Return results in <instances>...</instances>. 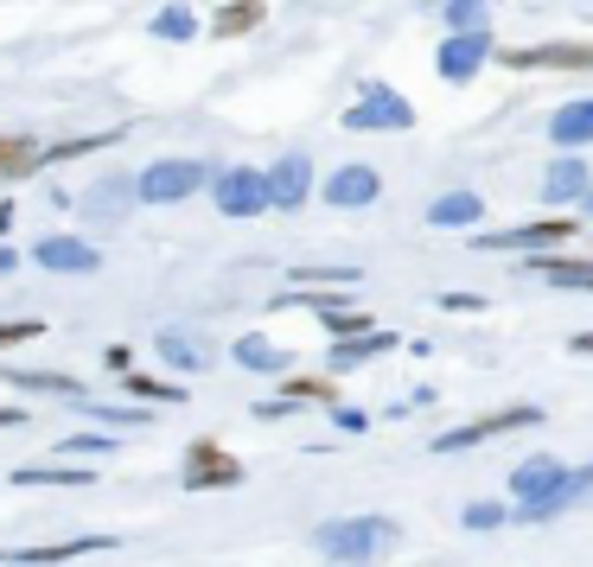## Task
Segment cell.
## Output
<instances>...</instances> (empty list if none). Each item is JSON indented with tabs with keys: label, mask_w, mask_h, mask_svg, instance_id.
I'll return each instance as SVG.
<instances>
[{
	"label": "cell",
	"mask_w": 593,
	"mask_h": 567,
	"mask_svg": "<svg viewBox=\"0 0 593 567\" xmlns=\"http://www.w3.org/2000/svg\"><path fill=\"white\" fill-rule=\"evenodd\" d=\"M13 230V205H7V198H0V236Z\"/></svg>",
	"instance_id": "7bdbcfd3"
},
{
	"label": "cell",
	"mask_w": 593,
	"mask_h": 567,
	"mask_svg": "<svg viewBox=\"0 0 593 567\" xmlns=\"http://www.w3.org/2000/svg\"><path fill=\"white\" fill-rule=\"evenodd\" d=\"M0 383L32 389V395H64V402H83L78 377H58V370H0Z\"/></svg>",
	"instance_id": "603a6c76"
},
{
	"label": "cell",
	"mask_w": 593,
	"mask_h": 567,
	"mask_svg": "<svg viewBox=\"0 0 593 567\" xmlns=\"http://www.w3.org/2000/svg\"><path fill=\"white\" fill-rule=\"evenodd\" d=\"M479 217H485V198H479V192H447V198L428 205V224H434V230H472Z\"/></svg>",
	"instance_id": "d6986e66"
},
{
	"label": "cell",
	"mask_w": 593,
	"mask_h": 567,
	"mask_svg": "<svg viewBox=\"0 0 593 567\" xmlns=\"http://www.w3.org/2000/svg\"><path fill=\"white\" fill-rule=\"evenodd\" d=\"M384 351H396V332H351V338H338L333 344V370H358V363H370V358H384Z\"/></svg>",
	"instance_id": "ffe728a7"
},
{
	"label": "cell",
	"mask_w": 593,
	"mask_h": 567,
	"mask_svg": "<svg viewBox=\"0 0 593 567\" xmlns=\"http://www.w3.org/2000/svg\"><path fill=\"white\" fill-rule=\"evenodd\" d=\"M307 192H313V159L307 154H282L268 166V198H275V210H300Z\"/></svg>",
	"instance_id": "8fae6325"
},
{
	"label": "cell",
	"mask_w": 593,
	"mask_h": 567,
	"mask_svg": "<svg viewBox=\"0 0 593 567\" xmlns=\"http://www.w3.org/2000/svg\"><path fill=\"white\" fill-rule=\"evenodd\" d=\"M536 421H542L536 402H511V409L479 414V421H466V427H447V434L434 440V453H466V446H479V440H498V434H511V427H536Z\"/></svg>",
	"instance_id": "52a82bcc"
},
{
	"label": "cell",
	"mask_w": 593,
	"mask_h": 567,
	"mask_svg": "<svg viewBox=\"0 0 593 567\" xmlns=\"http://www.w3.org/2000/svg\"><path fill=\"white\" fill-rule=\"evenodd\" d=\"M180 485L185 491H231V485H243V460H236V453H224L217 440H192V446H185Z\"/></svg>",
	"instance_id": "8992f818"
},
{
	"label": "cell",
	"mask_w": 593,
	"mask_h": 567,
	"mask_svg": "<svg viewBox=\"0 0 593 567\" xmlns=\"http://www.w3.org/2000/svg\"><path fill=\"white\" fill-rule=\"evenodd\" d=\"M485 64H491V32L485 27L479 32H447V45L434 52V71L447 83H472Z\"/></svg>",
	"instance_id": "9c48e42d"
},
{
	"label": "cell",
	"mask_w": 593,
	"mask_h": 567,
	"mask_svg": "<svg viewBox=\"0 0 593 567\" xmlns=\"http://www.w3.org/2000/svg\"><path fill=\"white\" fill-rule=\"evenodd\" d=\"M485 27V0H447V32H479Z\"/></svg>",
	"instance_id": "d6a6232c"
},
{
	"label": "cell",
	"mask_w": 593,
	"mask_h": 567,
	"mask_svg": "<svg viewBox=\"0 0 593 567\" xmlns=\"http://www.w3.org/2000/svg\"><path fill=\"white\" fill-rule=\"evenodd\" d=\"M294 287H358V268H294Z\"/></svg>",
	"instance_id": "1f68e13d"
},
{
	"label": "cell",
	"mask_w": 593,
	"mask_h": 567,
	"mask_svg": "<svg viewBox=\"0 0 593 567\" xmlns=\"http://www.w3.org/2000/svg\"><path fill=\"white\" fill-rule=\"evenodd\" d=\"M129 395H141V402H166V409H180L185 402L180 383H154V377H134V370H129Z\"/></svg>",
	"instance_id": "4dcf8cb0"
},
{
	"label": "cell",
	"mask_w": 593,
	"mask_h": 567,
	"mask_svg": "<svg viewBox=\"0 0 593 567\" xmlns=\"http://www.w3.org/2000/svg\"><path fill=\"white\" fill-rule=\"evenodd\" d=\"M129 363H134L129 344H109V351H103V370H115V377H129Z\"/></svg>",
	"instance_id": "f35d334b"
},
{
	"label": "cell",
	"mask_w": 593,
	"mask_h": 567,
	"mask_svg": "<svg viewBox=\"0 0 593 567\" xmlns=\"http://www.w3.org/2000/svg\"><path fill=\"white\" fill-rule=\"evenodd\" d=\"M13 485H52V491H83L96 485V465H20Z\"/></svg>",
	"instance_id": "44dd1931"
},
{
	"label": "cell",
	"mask_w": 593,
	"mask_h": 567,
	"mask_svg": "<svg viewBox=\"0 0 593 567\" xmlns=\"http://www.w3.org/2000/svg\"><path fill=\"white\" fill-rule=\"evenodd\" d=\"M90 421H115V427H141L147 421V409H115V402H78Z\"/></svg>",
	"instance_id": "836d02e7"
},
{
	"label": "cell",
	"mask_w": 593,
	"mask_h": 567,
	"mask_svg": "<svg viewBox=\"0 0 593 567\" xmlns=\"http://www.w3.org/2000/svg\"><path fill=\"white\" fill-rule=\"evenodd\" d=\"M319 326H326L333 338H351V332H370V312H351L345 300H338V307H319Z\"/></svg>",
	"instance_id": "f1b7e54d"
},
{
	"label": "cell",
	"mask_w": 593,
	"mask_h": 567,
	"mask_svg": "<svg viewBox=\"0 0 593 567\" xmlns=\"http://www.w3.org/2000/svg\"><path fill=\"white\" fill-rule=\"evenodd\" d=\"M236 363H243V370H282V351H275V344H268V338L262 332H249V338H236V351H231Z\"/></svg>",
	"instance_id": "484cf974"
},
{
	"label": "cell",
	"mask_w": 593,
	"mask_h": 567,
	"mask_svg": "<svg viewBox=\"0 0 593 567\" xmlns=\"http://www.w3.org/2000/svg\"><path fill=\"white\" fill-rule=\"evenodd\" d=\"M504 523H511V511H504V504H466V529H479V536L504 529Z\"/></svg>",
	"instance_id": "e575fe53"
},
{
	"label": "cell",
	"mask_w": 593,
	"mask_h": 567,
	"mask_svg": "<svg viewBox=\"0 0 593 567\" xmlns=\"http://www.w3.org/2000/svg\"><path fill=\"white\" fill-rule=\"evenodd\" d=\"M587 179L593 173L581 166V154H562L549 173H542V198H549V205H574V198L587 192Z\"/></svg>",
	"instance_id": "ac0fdd59"
},
{
	"label": "cell",
	"mask_w": 593,
	"mask_h": 567,
	"mask_svg": "<svg viewBox=\"0 0 593 567\" xmlns=\"http://www.w3.org/2000/svg\"><path fill=\"white\" fill-rule=\"evenodd\" d=\"M147 32H154L160 45H185V39H198V13L173 0V7H160V13H154V27H147Z\"/></svg>",
	"instance_id": "d4e9b609"
},
{
	"label": "cell",
	"mask_w": 593,
	"mask_h": 567,
	"mask_svg": "<svg viewBox=\"0 0 593 567\" xmlns=\"http://www.w3.org/2000/svg\"><path fill=\"white\" fill-rule=\"evenodd\" d=\"M581 497H593V465H581V472H562V485L549 491L542 504H517V516H523V523H542V516H555V511H574Z\"/></svg>",
	"instance_id": "9a60e30c"
},
{
	"label": "cell",
	"mask_w": 593,
	"mask_h": 567,
	"mask_svg": "<svg viewBox=\"0 0 593 567\" xmlns=\"http://www.w3.org/2000/svg\"><path fill=\"white\" fill-rule=\"evenodd\" d=\"M333 421L345 427V434H364V427H370V414H364V409H345V402H333Z\"/></svg>",
	"instance_id": "74e56055"
},
{
	"label": "cell",
	"mask_w": 593,
	"mask_h": 567,
	"mask_svg": "<svg viewBox=\"0 0 593 567\" xmlns=\"http://www.w3.org/2000/svg\"><path fill=\"white\" fill-rule=\"evenodd\" d=\"M549 141L555 147H593V96H574V103H562L555 115H549Z\"/></svg>",
	"instance_id": "2e32d148"
},
{
	"label": "cell",
	"mask_w": 593,
	"mask_h": 567,
	"mask_svg": "<svg viewBox=\"0 0 593 567\" xmlns=\"http://www.w3.org/2000/svg\"><path fill=\"white\" fill-rule=\"evenodd\" d=\"M32 338H45V319H13V326H0V344H32Z\"/></svg>",
	"instance_id": "8d00e7d4"
},
{
	"label": "cell",
	"mask_w": 593,
	"mask_h": 567,
	"mask_svg": "<svg viewBox=\"0 0 593 567\" xmlns=\"http://www.w3.org/2000/svg\"><path fill=\"white\" fill-rule=\"evenodd\" d=\"M574 351H581V358H593V332H581V338H574Z\"/></svg>",
	"instance_id": "ee69618b"
},
{
	"label": "cell",
	"mask_w": 593,
	"mask_h": 567,
	"mask_svg": "<svg viewBox=\"0 0 593 567\" xmlns=\"http://www.w3.org/2000/svg\"><path fill=\"white\" fill-rule=\"evenodd\" d=\"M384 198V179H377V166H338L333 179H326V205L338 210H364Z\"/></svg>",
	"instance_id": "7c38bea8"
},
{
	"label": "cell",
	"mask_w": 593,
	"mask_h": 567,
	"mask_svg": "<svg viewBox=\"0 0 593 567\" xmlns=\"http://www.w3.org/2000/svg\"><path fill=\"white\" fill-rule=\"evenodd\" d=\"M115 536H78V542H52V548H13L7 561L20 567H58V561H78V555H109Z\"/></svg>",
	"instance_id": "e0dca14e"
},
{
	"label": "cell",
	"mask_w": 593,
	"mask_h": 567,
	"mask_svg": "<svg viewBox=\"0 0 593 567\" xmlns=\"http://www.w3.org/2000/svg\"><path fill=\"white\" fill-rule=\"evenodd\" d=\"M154 351H160V363H166V370H205V351H198L192 338H180V332H166Z\"/></svg>",
	"instance_id": "4316f807"
},
{
	"label": "cell",
	"mask_w": 593,
	"mask_h": 567,
	"mask_svg": "<svg viewBox=\"0 0 593 567\" xmlns=\"http://www.w3.org/2000/svg\"><path fill=\"white\" fill-rule=\"evenodd\" d=\"M52 453H78V460H96V453H115L103 434H78V440H58Z\"/></svg>",
	"instance_id": "d590c367"
},
{
	"label": "cell",
	"mask_w": 593,
	"mask_h": 567,
	"mask_svg": "<svg viewBox=\"0 0 593 567\" xmlns=\"http://www.w3.org/2000/svg\"><path fill=\"white\" fill-rule=\"evenodd\" d=\"M574 205H581V217H593V179H587V192H581V198H574Z\"/></svg>",
	"instance_id": "b9f144b4"
},
{
	"label": "cell",
	"mask_w": 593,
	"mask_h": 567,
	"mask_svg": "<svg viewBox=\"0 0 593 567\" xmlns=\"http://www.w3.org/2000/svg\"><path fill=\"white\" fill-rule=\"evenodd\" d=\"M205 179H211L205 159H154V166L134 179V198H141V205H185Z\"/></svg>",
	"instance_id": "277c9868"
},
{
	"label": "cell",
	"mask_w": 593,
	"mask_h": 567,
	"mask_svg": "<svg viewBox=\"0 0 593 567\" xmlns=\"http://www.w3.org/2000/svg\"><path fill=\"white\" fill-rule=\"evenodd\" d=\"M530 268H536L542 281H555V287H581V293H593V261H581V256H530Z\"/></svg>",
	"instance_id": "7402d4cb"
},
{
	"label": "cell",
	"mask_w": 593,
	"mask_h": 567,
	"mask_svg": "<svg viewBox=\"0 0 593 567\" xmlns=\"http://www.w3.org/2000/svg\"><path fill=\"white\" fill-rule=\"evenodd\" d=\"M211 198H217L224 217H262V210H275V198H268V173H256V166L217 173V179H211Z\"/></svg>",
	"instance_id": "ba28073f"
},
{
	"label": "cell",
	"mask_w": 593,
	"mask_h": 567,
	"mask_svg": "<svg viewBox=\"0 0 593 567\" xmlns=\"http://www.w3.org/2000/svg\"><path fill=\"white\" fill-rule=\"evenodd\" d=\"M262 0H231V7H217L211 13V39H243V32H256L262 27Z\"/></svg>",
	"instance_id": "cb8c5ba5"
},
{
	"label": "cell",
	"mask_w": 593,
	"mask_h": 567,
	"mask_svg": "<svg viewBox=\"0 0 593 567\" xmlns=\"http://www.w3.org/2000/svg\"><path fill=\"white\" fill-rule=\"evenodd\" d=\"M129 205H134V179H122V173H109V179H96L83 192V217L90 224H122Z\"/></svg>",
	"instance_id": "5bb4252c"
},
{
	"label": "cell",
	"mask_w": 593,
	"mask_h": 567,
	"mask_svg": "<svg viewBox=\"0 0 593 567\" xmlns=\"http://www.w3.org/2000/svg\"><path fill=\"white\" fill-rule=\"evenodd\" d=\"M504 71H593V39H549V45H491Z\"/></svg>",
	"instance_id": "7a4b0ae2"
},
{
	"label": "cell",
	"mask_w": 593,
	"mask_h": 567,
	"mask_svg": "<svg viewBox=\"0 0 593 567\" xmlns=\"http://www.w3.org/2000/svg\"><path fill=\"white\" fill-rule=\"evenodd\" d=\"M27 421V409H0V427H20Z\"/></svg>",
	"instance_id": "60d3db41"
},
{
	"label": "cell",
	"mask_w": 593,
	"mask_h": 567,
	"mask_svg": "<svg viewBox=\"0 0 593 567\" xmlns=\"http://www.w3.org/2000/svg\"><path fill=\"white\" fill-rule=\"evenodd\" d=\"M396 542H402V529L389 516H333V523H319L313 548L338 567H364V561H384Z\"/></svg>",
	"instance_id": "6da1fadb"
},
{
	"label": "cell",
	"mask_w": 593,
	"mask_h": 567,
	"mask_svg": "<svg viewBox=\"0 0 593 567\" xmlns=\"http://www.w3.org/2000/svg\"><path fill=\"white\" fill-rule=\"evenodd\" d=\"M574 217H536V224H517V230H491V236H472V249L479 256H498V249H568L574 243Z\"/></svg>",
	"instance_id": "5b68a950"
},
{
	"label": "cell",
	"mask_w": 593,
	"mask_h": 567,
	"mask_svg": "<svg viewBox=\"0 0 593 567\" xmlns=\"http://www.w3.org/2000/svg\"><path fill=\"white\" fill-rule=\"evenodd\" d=\"M39 166V147L27 134H0V173H32Z\"/></svg>",
	"instance_id": "83f0119b"
},
{
	"label": "cell",
	"mask_w": 593,
	"mask_h": 567,
	"mask_svg": "<svg viewBox=\"0 0 593 567\" xmlns=\"http://www.w3.org/2000/svg\"><path fill=\"white\" fill-rule=\"evenodd\" d=\"M32 261H39L45 275H96V268H103V249H90L83 236H45V243H32Z\"/></svg>",
	"instance_id": "30bf717a"
},
{
	"label": "cell",
	"mask_w": 593,
	"mask_h": 567,
	"mask_svg": "<svg viewBox=\"0 0 593 567\" xmlns=\"http://www.w3.org/2000/svg\"><path fill=\"white\" fill-rule=\"evenodd\" d=\"M345 128L351 134H409L415 128V103L389 83H370L358 103L345 109Z\"/></svg>",
	"instance_id": "3957f363"
},
{
	"label": "cell",
	"mask_w": 593,
	"mask_h": 567,
	"mask_svg": "<svg viewBox=\"0 0 593 567\" xmlns=\"http://www.w3.org/2000/svg\"><path fill=\"white\" fill-rule=\"evenodd\" d=\"M0 561H7V555H0Z\"/></svg>",
	"instance_id": "bcb514c9"
},
{
	"label": "cell",
	"mask_w": 593,
	"mask_h": 567,
	"mask_svg": "<svg viewBox=\"0 0 593 567\" xmlns=\"http://www.w3.org/2000/svg\"><path fill=\"white\" fill-rule=\"evenodd\" d=\"M440 307L447 312H479L485 300H479V293H440Z\"/></svg>",
	"instance_id": "ab89813d"
},
{
	"label": "cell",
	"mask_w": 593,
	"mask_h": 567,
	"mask_svg": "<svg viewBox=\"0 0 593 567\" xmlns=\"http://www.w3.org/2000/svg\"><path fill=\"white\" fill-rule=\"evenodd\" d=\"M13 261H20V256H13V249H0V275H7V268H13Z\"/></svg>",
	"instance_id": "f6af8a7d"
},
{
	"label": "cell",
	"mask_w": 593,
	"mask_h": 567,
	"mask_svg": "<svg viewBox=\"0 0 593 567\" xmlns=\"http://www.w3.org/2000/svg\"><path fill=\"white\" fill-rule=\"evenodd\" d=\"M562 472H568L562 453H536V460H523L511 472V497H517V504H542L549 491L562 485Z\"/></svg>",
	"instance_id": "4fadbf2b"
},
{
	"label": "cell",
	"mask_w": 593,
	"mask_h": 567,
	"mask_svg": "<svg viewBox=\"0 0 593 567\" xmlns=\"http://www.w3.org/2000/svg\"><path fill=\"white\" fill-rule=\"evenodd\" d=\"M282 402H294V409H300V402H338V389L326 383V377H294V383L282 389Z\"/></svg>",
	"instance_id": "f546056e"
}]
</instances>
